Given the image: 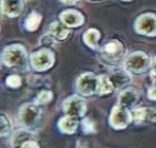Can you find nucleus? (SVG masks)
Here are the masks:
<instances>
[{"instance_id":"1a4fd4ad","label":"nucleus","mask_w":156,"mask_h":148,"mask_svg":"<svg viewBox=\"0 0 156 148\" xmlns=\"http://www.w3.org/2000/svg\"><path fill=\"white\" fill-rule=\"evenodd\" d=\"M101 53L103 54L104 59L111 61V62H117L124 54V48L119 41L112 40V41H109L108 43L105 44Z\"/></svg>"},{"instance_id":"bb28decb","label":"nucleus","mask_w":156,"mask_h":148,"mask_svg":"<svg viewBox=\"0 0 156 148\" xmlns=\"http://www.w3.org/2000/svg\"><path fill=\"white\" fill-rule=\"evenodd\" d=\"M61 1H63V2L66 3V5H73V3L77 2L79 0H61Z\"/></svg>"},{"instance_id":"2eb2a0df","label":"nucleus","mask_w":156,"mask_h":148,"mask_svg":"<svg viewBox=\"0 0 156 148\" xmlns=\"http://www.w3.org/2000/svg\"><path fill=\"white\" fill-rule=\"evenodd\" d=\"M78 118L72 117V116H65V117L61 118L59 121V129L62 132L67 133V134H72L74 133L78 128Z\"/></svg>"},{"instance_id":"412c9836","label":"nucleus","mask_w":156,"mask_h":148,"mask_svg":"<svg viewBox=\"0 0 156 148\" xmlns=\"http://www.w3.org/2000/svg\"><path fill=\"white\" fill-rule=\"evenodd\" d=\"M12 130V124H11V121L10 119L5 115L2 114L1 115V131H0V134L1 136H5V135L9 134Z\"/></svg>"},{"instance_id":"f8f14e48","label":"nucleus","mask_w":156,"mask_h":148,"mask_svg":"<svg viewBox=\"0 0 156 148\" xmlns=\"http://www.w3.org/2000/svg\"><path fill=\"white\" fill-rule=\"evenodd\" d=\"M109 79H110L113 87L117 88V89L125 87V86H127L128 84L132 82L130 74L126 69L125 70H117V71H115L113 73H111Z\"/></svg>"},{"instance_id":"cd10ccee","label":"nucleus","mask_w":156,"mask_h":148,"mask_svg":"<svg viewBox=\"0 0 156 148\" xmlns=\"http://www.w3.org/2000/svg\"><path fill=\"white\" fill-rule=\"evenodd\" d=\"M153 74L156 76V58L153 61Z\"/></svg>"},{"instance_id":"c85d7f7f","label":"nucleus","mask_w":156,"mask_h":148,"mask_svg":"<svg viewBox=\"0 0 156 148\" xmlns=\"http://www.w3.org/2000/svg\"><path fill=\"white\" fill-rule=\"evenodd\" d=\"M122 1H130V0H122Z\"/></svg>"},{"instance_id":"c756f323","label":"nucleus","mask_w":156,"mask_h":148,"mask_svg":"<svg viewBox=\"0 0 156 148\" xmlns=\"http://www.w3.org/2000/svg\"><path fill=\"white\" fill-rule=\"evenodd\" d=\"M90 1H98V0H90Z\"/></svg>"},{"instance_id":"6e6552de","label":"nucleus","mask_w":156,"mask_h":148,"mask_svg":"<svg viewBox=\"0 0 156 148\" xmlns=\"http://www.w3.org/2000/svg\"><path fill=\"white\" fill-rule=\"evenodd\" d=\"M132 119V113H129L127 109L121 106V105H117V106L113 107L112 112H111L109 121H110L112 128L124 129L128 126Z\"/></svg>"},{"instance_id":"f3484780","label":"nucleus","mask_w":156,"mask_h":148,"mask_svg":"<svg viewBox=\"0 0 156 148\" xmlns=\"http://www.w3.org/2000/svg\"><path fill=\"white\" fill-rule=\"evenodd\" d=\"M113 85L111 83L109 76L100 75L98 76V94H108L112 92Z\"/></svg>"},{"instance_id":"6ab92c4d","label":"nucleus","mask_w":156,"mask_h":148,"mask_svg":"<svg viewBox=\"0 0 156 148\" xmlns=\"http://www.w3.org/2000/svg\"><path fill=\"white\" fill-rule=\"evenodd\" d=\"M31 137V133L29 131H18L13 135L11 139V145L13 147H20L24 143L29 141Z\"/></svg>"},{"instance_id":"dca6fc26","label":"nucleus","mask_w":156,"mask_h":148,"mask_svg":"<svg viewBox=\"0 0 156 148\" xmlns=\"http://www.w3.org/2000/svg\"><path fill=\"white\" fill-rule=\"evenodd\" d=\"M66 27L67 26L64 24H61V23H59V22H54L52 24H50V26H49L50 35L54 37V39L59 40V41L66 39L69 33V30Z\"/></svg>"},{"instance_id":"a211bd4d","label":"nucleus","mask_w":156,"mask_h":148,"mask_svg":"<svg viewBox=\"0 0 156 148\" xmlns=\"http://www.w3.org/2000/svg\"><path fill=\"white\" fill-rule=\"evenodd\" d=\"M98 39H100V32L96 29H89L83 35V41L91 48H98Z\"/></svg>"},{"instance_id":"9b49d317","label":"nucleus","mask_w":156,"mask_h":148,"mask_svg":"<svg viewBox=\"0 0 156 148\" xmlns=\"http://www.w3.org/2000/svg\"><path fill=\"white\" fill-rule=\"evenodd\" d=\"M132 117L136 122L150 121L156 122V109L152 107H141L132 112Z\"/></svg>"},{"instance_id":"39448f33","label":"nucleus","mask_w":156,"mask_h":148,"mask_svg":"<svg viewBox=\"0 0 156 148\" xmlns=\"http://www.w3.org/2000/svg\"><path fill=\"white\" fill-rule=\"evenodd\" d=\"M136 31L140 35L153 37L156 35V15L152 13L142 14L135 23Z\"/></svg>"},{"instance_id":"a878e982","label":"nucleus","mask_w":156,"mask_h":148,"mask_svg":"<svg viewBox=\"0 0 156 148\" xmlns=\"http://www.w3.org/2000/svg\"><path fill=\"white\" fill-rule=\"evenodd\" d=\"M147 96L151 100L156 101V87H151L147 91Z\"/></svg>"},{"instance_id":"7ed1b4c3","label":"nucleus","mask_w":156,"mask_h":148,"mask_svg":"<svg viewBox=\"0 0 156 148\" xmlns=\"http://www.w3.org/2000/svg\"><path fill=\"white\" fill-rule=\"evenodd\" d=\"M63 109L66 115L75 118H80L87 111V103L81 97L72 96L63 102Z\"/></svg>"},{"instance_id":"aec40b11","label":"nucleus","mask_w":156,"mask_h":148,"mask_svg":"<svg viewBox=\"0 0 156 148\" xmlns=\"http://www.w3.org/2000/svg\"><path fill=\"white\" fill-rule=\"evenodd\" d=\"M41 15L40 14H37V12H32V13L30 14V15L28 16V18H27L26 20V29L29 31H34L37 29V27L40 26V24H41Z\"/></svg>"},{"instance_id":"4be33fe9","label":"nucleus","mask_w":156,"mask_h":148,"mask_svg":"<svg viewBox=\"0 0 156 148\" xmlns=\"http://www.w3.org/2000/svg\"><path fill=\"white\" fill-rule=\"evenodd\" d=\"M52 99V94L48 90H44V91H41L37 96V100H35V103L37 104H46V103L50 102Z\"/></svg>"},{"instance_id":"5701e85b","label":"nucleus","mask_w":156,"mask_h":148,"mask_svg":"<svg viewBox=\"0 0 156 148\" xmlns=\"http://www.w3.org/2000/svg\"><path fill=\"white\" fill-rule=\"evenodd\" d=\"M22 81H20V77L17 75H11L7 79V85L10 86L11 88H17L20 86Z\"/></svg>"},{"instance_id":"423d86ee","label":"nucleus","mask_w":156,"mask_h":148,"mask_svg":"<svg viewBox=\"0 0 156 148\" xmlns=\"http://www.w3.org/2000/svg\"><path fill=\"white\" fill-rule=\"evenodd\" d=\"M77 90L83 96H92L98 92V77L93 73H83L77 80Z\"/></svg>"},{"instance_id":"f257e3e1","label":"nucleus","mask_w":156,"mask_h":148,"mask_svg":"<svg viewBox=\"0 0 156 148\" xmlns=\"http://www.w3.org/2000/svg\"><path fill=\"white\" fill-rule=\"evenodd\" d=\"M151 65V59L145 53L143 52H135L128 55V57L125 59V69L129 73L134 74H141Z\"/></svg>"},{"instance_id":"4468645a","label":"nucleus","mask_w":156,"mask_h":148,"mask_svg":"<svg viewBox=\"0 0 156 148\" xmlns=\"http://www.w3.org/2000/svg\"><path fill=\"white\" fill-rule=\"evenodd\" d=\"M137 100H138L137 90H135L134 88H127V89H124L120 94L119 105L125 107V109H129L137 102Z\"/></svg>"},{"instance_id":"9d476101","label":"nucleus","mask_w":156,"mask_h":148,"mask_svg":"<svg viewBox=\"0 0 156 148\" xmlns=\"http://www.w3.org/2000/svg\"><path fill=\"white\" fill-rule=\"evenodd\" d=\"M2 13L11 17L18 16L24 10L23 0H2L1 2Z\"/></svg>"},{"instance_id":"ddd939ff","label":"nucleus","mask_w":156,"mask_h":148,"mask_svg":"<svg viewBox=\"0 0 156 148\" xmlns=\"http://www.w3.org/2000/svg\"><path fill=\"white\" fill-rule=\"evenodd\" d=\"M60 20L67 27H78L83 24V16L74 10L62 12L60 14Z\"/></svg>"},{"instance_id":"0eeeda50","label":"nucleus","mask_w":156,"mask_h":148,"mask_svg":"<svg viewBox=\"0 0 156 148\" xmlns=\"http://www.w3.org/2000/svg\"><path fill=\"white\" fill-rule=\"evenodd\" d=\"M31 65L37 71H46L54 65V55L48 50H42L34 53L30 58Z\"/></svg>"},{"instance_id":"b1692460","label":"nucleus","mask_w":156,"mask_h":148,"mask_svg":"<svg viewBox=\"0 0 156 148\" xmlns=\"http://www.w3.org/2000/svg\"><path fill=\"white\" fill-rule=\"evenodd\" d=\"M83 132L85 133H93L95 132V126H94V122L92 120H90L89 118H86L83 122Z\"/></svg>"},{"instance_id":"393cba45","label":"nucleus","mask_w":156,"mask_h":148,"mask_svg":"<svg viewBox=\"0 0 156 148\" xmlns=\"http://www.w3.org/2000/svg\"><path fill=\"white\" fill-rule=\"evenodd\" d=\"M20 148H40L39 147V145H37L35 142H33V141H27L26 143H24L22 146H20Z\"/></svg>"},{"instance_id":"f03ea898","label":"nucleus","mask_w":156,"mask_h":148,"mask_svg":"<svg viewBox=\"0 0 156 148\" xmlns=\"http://www.w3.org/2000/svg\"><path fill=\"white\" fill-rule=\"evenodd\" d=\"M26 50L22 45H11L5 50L2 54V61L7 67L20 68L26 61Z\"/></svg>"},{"instance_id":"20e7f679","label":"nucleus","mask_w":156,"mask_h":148,"mask_svg":"<svg viewBox=\"0 0 156 148\" xmlns=\"http://www.w3.org/2000/svg\"><path fill=\"white\" fill-rule=\"evenodd\" d=\"M39 104H27L23 105L20 109V120L26 128H32L37 124L41 116V109L37 106Z\"/></svg>"}]
</instances>
